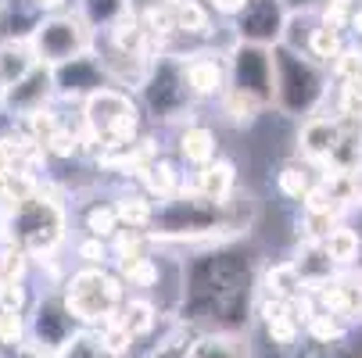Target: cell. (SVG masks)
<instances>
[{
  "instance_id": "1",
  "label": "cell",
  "mask_w": 362,
  "mask_h": 358,
  "mask_svg": "<svg viewBox=\"0 0 362 358\" xmlns=\"http://www.w3.org/2000/svg\"><path fill=\"white\" fill-rule=\"evenodd\" d=\"M255 273L237 251H216L197 258L183 283V316L204 330L237 333L251 312Z\"/></svg>"
},
{
  "instance_id": "2",
  "label": "cell",
  "mask_w": 362,
  "mask_h": 358,
  "mask_svg": "<svg viewBox=\"0 0 362 358\" xmlns=\"http://www.w3.org/2000/svg\"><path fill=\"white\" fill-rule=\"evenodd\" d=\"M327 97V68L305 58L301 50H291L284 43L273 47V105L280 115L301 119L320 108Z\"/></svg>"
},
{
  "instance_id": "3",
  "label": "cell",
  "mask_w": 362,
  "mask_h": 358,
  "mask_svg": "<svg viewBox=\"0 0 362 358\" xmlns=\"http://www.w3.org/2000/svg\"><path fill=\"white\" fill-rule=\"evenodd\" d=\"M230 86L233 93L255 100L258 108L273 105V47L240 40L230 50Z\"/></svg>"
},
{
  "instance_id": "4",
  "label": "cell",
  "mask_w": 362,
  "mask_h": 358,
  "mask_svg": "<svg viewBox=\"0 0 362 358\" xmlns=\"http://www.w3.org/2000/svg\"><path fill=\"white\" fill-rule=\"evenodd\" d=\"M65 304L76 316V323H100L115 312L119 304V280H112L100 269H83L69 280Z\"/></svg>"
},
{
  "instance_id": "5",
  "label": "cell",
  "mask_w": 362,
  "mask_h": 358,
  "mask_svg": "<svg viewBox=\"0 0 362 358\" xmlns=\"http://www.w3.org/2000/svg\"><path fill=\"white\" fill-rule=\"evenodd\" d=\"M62 229H65V219H62V208L50 201H40V197H29L22 201L15 215H11V237L25 247V251H50L58 240H62Z\"/></svg>"
},
{
  "instance_id": "6",
  "label": "cell",
  "mask_w": 362,
  "mask_h": 358,
  "mask_svg": "<svg viewBox=\"0 0 362 358\" xmlns=\"http://www.w3.org/2000/svg\"><path fill=\"white\" fill-rule=\"evenodd\" d=\"M154 226L165 237H197V233H212L223 229V201L212 197H180L154 215Z\"/></svg>"
},
{
  "instance_id": "7",
  "label": "cell",
  "mask_w": 362,
  "mask_h": 358,
  "mask_svg": "<svg viewBox=\"0 0 362 358\" xmlns=\"http://www.w3.org/2000/svg\"><path fill=\"white\" fill-rule=\"evenodd\" d=\"M90 36H86V25L79 18H69V15H54L36 25L33 32V58L43 61V65H65L72 58H79L86 50Z\"/></svg>"
},
{
  "instance_id": "8",
  "label": "cell",
  "mask_w": 362,
  "mask_h": 358,
  "mask_svg": "<svg viewBox=\"0 0 362 358\" xmlns=\"http://www.w3.org/2000/svg\"><path fill=\"white\" fill-rule=\"evenodd\" d=\"M287 8L284 0H247L237 11V36L244 43H258V47H276L284 40L287 29Z\"/></svg>"
},
{
  "instance_id": "9",
  "label": "cell",
  "mask_w": 362,
  "mask_h": 358,
  "mask_svg": "<svg viewBox=\"0 0 362 358\" xmlns=\"http://www.w3.org/2000/svg\"><path fill=\"white\" fill-rule=\"evenodd\" d=\"M133 105H129V97L115 93V90H93L90 100H86V122L100 133V136H108V140H122L133 133Z\"/></svg>"
},
{
  "instance_id": "10",
  "label": "cell",
  "mask_w": 362,
  "mask_h": 358,
  "mask_svg": "<svg viewBox=\"0 0 362 358\" xmlns=\"http://www.w3.org/2000/svg\"><path fill=\"white\" fill-rule=\"evenodd\" d=\"M76 326H79V323H76V316L69 312L65 297H50V301H43L40 309H36V316H33V323H29V333H33V340H36L40 351L58 354V351L79 333Z\"/></svg>"
},
{
  "instance_id": "11",
  "label": "cell",
  "mask_w": 362,
  "mask_h": 358,
  "mask_svg": "<svg viewBox=\"0 0 362 358\" xmlns=\"http://www.w3.org/2000/svg\"><path fill=\"white\" fill-rule=\"evenodd\" d=\"M187 97H190V86H187V76L180 65L165 61L158 72L151 76L147 83V100H151V108L158 112L162 119H173L183 105H187Z\"/></svg>"
},
{
  "instance_id": "12",
  "label": "cell",
  "mask_w": 362,
  "mask_h": 358,
  "mask_svg": "<svg viewBox=\"0 0 362 358\" xmlns=\"http://www.w3.org/2000/svg\"><path fill=\"white\" fill-rule=\"evenodd\" d=\"M337 143H341V122H337V115H334V119H327V115H308V119L301 122L298 150H301L308 162L327 165Z\"/></svg>"
},
{
  "instance_id": "13",
  "label": "cell",
  "mask_w": 362,
  "mask_h": 358,
  "mask_svg": "<svg viewBox=\"0 0 362 358\" xmlns=\"http://www.w3.org/2000/svg\"><path fill=\"white\" fill-rule=\"evenodd\" d=\"M50 83H54V72H47V68H29L18 83L4 86V90H8V108H11V112H36V108L43 105V97H47Z\"/></svg>"
},
{
  "instance_id": "14",
  "label": "cell",
  "mask_w": 362,
  "mask_h": 358,
  "mask_svg": "<svg viewBox=\"0 0 362 358\" xmlns=\"http://www.w3.org/2000/svg\"><path fill=\"white\" fill-rule=\"evenodd\" d=\"M187 358H247V344L230 330H204L187 344Z\"/></svg>"
},
{
  "instance_id": "15",
  "label": "cell",
  "mask_w": 362,
  "mask_h": 358,
  "mask_svg": "<svg viewBox=\"0 0 362 358\" xmlns=\"http://www.w3.org/2000/svg\"><path fill=\"white\" fill-rule=\"evenodd\" d=\"M320 247L327 251V258L337 265V269H358V233L351 229L348 219H341L323 240Z\"/></svg>"
},
{
  "instance_id": "16",
  "label": "cell",
  "mask_w": 362,
  "mask_h": 358,
  "mask_svg": "<svg viewBox=\"0 0 362 358\" xmlns=\"http://www.w3.org/2000/svg\"><path fill=\"white\" fill-rule=\"evenodd\" d=\"M266 294L273 301H294V297L305 294V283H301L294 262H280V265H273L266 273Z\"/></svg>"
},
{
  "instance_id": "17",
  "label": "cell",
  "mask_w": 362,
  "mask_h": 358,
  "mask_svg": "<svg viewBox=\"0 0 362 358\" xmlns=\"http://www.w3.org/2000/svg\"><path fill=\"white\" fill-rule=\"evenodd\" d=\"M29 68H33V50L29 47H22V43L0 47V83H4V86L18 83Z\"/></svg>"
},
{
  "instance_id": "18",
  "label": "cell",
  "mask_w": 362,
  "mask_h": 358,
  "mask_svg": "<svg viewBox=\"0 0 362 358\" xmlns=\"http://www.w3.org/2000/svg\"><path fill=\"white\" fill-rule=\"evenodd\" d=\"M154 316H158V312H154V304L151 301H140V297H133L129 304H126V309H122V326H126V333L129 337H144V333H151L154 330Z\"/></svg>"
},
{
  "instance_id": "19",
  "label": "cell",
  "mask_w": 362,
  "mask_h": 358,
  "mask_svg": "<svg viewBox=\"0 0 362 358\" xmlns=\"http://www.w3.org/2000/svg\"><path fill=\"white\" fill-rule=\"evenodd\" d=\"M183 158L197 162V165H209L216 158V136L209 129H187L183 133Z\"/></svg>"
},
{
  "instance_id": "20",
  "label": "cell",
  "mask_w": 362,
  "mask_h": 358,
  "mask_svg": "<svg viewBox=\"0 0 362 358\" xmlns=\"http://www.w3.org/2000/svg\"><path fill=\"white\" fill-rule=\"evenodd\" d=\"M201 186H204V197H212V201H226V197H230V190H233V165H230V162L212 165L209 172L201 176Z\"/></svg>"
},
{
  "instance_id": "21",
  "label": "cell",
  "mask_w": 362,
  "mask_h": 358,
  "mask_svg": "<svg viewBox=\"0 0 362 358\" xmlns=\"http://www.w3.org/2000/svg\"><path fill=\"white\" fill-rule=\"evenodd\" d=\"M58 358H108L105 344H100V337H90V333H76L62 351Z\"/></svg>"
},
{
  "instance_id": "22",
  "label": "cell",
  "mask_w": 362,
  "mask_h": 358,
  "mask_svg": "<svg viewBox=\"0 0 362 358\" xmlns=\"http://www.w3.org/2000/svg\"><path fill=\"white\" fill-rule=\"evenodd\" d=\"M313 186H316L313 176H308V169H301V165H287V169L280 172V190H284L287 197H294V201H301Z\"/></svg>"
},
{
  "instance_id": "23",
  "label": "cell",
  "mask_w": 362,
  "mask_h": 358,
  "mask_svg": "<svg viewBox=\"0 0 362 358\" xmlns=\"http://www.w3.org/2000/svg\"><path fill=\"white\" fill-rule=\"evenodd\" d=\"M183 76H187V86L197 90V93L219 90V68H216V65H187Z\"/></svg>"
},
{
  "instance_id": "24",
  "label": "cell",
  "mask_w": 362,
  "mask_h": 358,
  "mask_svg": "<svg viewBox=\"0 0 362 358\" xmlns=\"http://www.w3.org/2000/svg\"><path fill=\"white\" fill-rule=\"evenodd\" d=\"M126 8V0H86V15L90 22H108Z\"/></svg>"
},
{
  "instance_id": "25",
  "label": "cell",
  "mask_w": 362,
  "mask_h": 358,
  "mask_svg": "<svg viewBox=\"0 0 362 358\" xmlns=\"http://www.w3.org/2000/svg\"><path fill=\"white\" fill-rule=\"evenodd\" d=\"M180 25H183L187 32H201V29H204V15L190 4V0H183V4H180Z\"/></svg>"
},
{
  "instance_id": "26",
  "label": "cell",
  "mask_w": 362,
  "mask_h": 358,
  "mask_svg": "<svg viewBox=\"0 0 362 358\" xmlns=\"http://www.w3.org/2000/svg\"><path fill=\"white\" fill-rule=\"evenodd\" d=\"M86 226H90L93 237H105V233H112V226H115V212H93Z\"/></svg>"
},
{
  "instance_id": "27",
  "label": "cell",
  "mask_w": 362,
  "mask_h": 358,
  "mask_svg": "<svg viewBox=\"0 0 362 358\" xmlns=\"http://www.w3.org/2000/svg\"><path fill=\"white\" fill-rule=\"evenodd\" d=\"M119 215H122V219H129V222H136V226L151 219V212L144 208L140 201H126V204H119Z\"/></svg>"
},
{
  "instance_id": "28",
  "label": "cell",
  "mask_w": 362,
  "mask_h": 358,
  "mask_svg": "<svg viewBox=\"0 0 362 358\" xmlns=\"http://www.w3.org/2000/svg\"><path fill=\"white\" fill-rule=\"evenodd\" d=\"M348 222L358 233V269H362V204H351V208H348Z\"/></svg>"
},
{
  "instance_id": "29",
  "label": "cell",
  "mask_w": 362,
  "mask_h": 358,
  "mask_svg": "<svg viewBox=\"0 0 362 358\" xmlns=\"http://www.w3.org/2000/svg\"><path fill=\"white\" fill-rule=\"evenodd\" d=\"M320 4H323V0H284V8L291 15H308V11H316Z\"/></svg>"
},
{
  "instance_id": "30",
  "label": "cell",
  "mask_w": 362,
  "mask_h": 358,
  "mask_svg": "<svg viewBox=\"0 0 362 358\" xmlns=\"http://www.w3.org/2000/svg\"><path fill=\"white\" fill-rule=\"evenodd\" d=\"M151 358H187V340H173V344H165L158 354H151Z\"/></svg>"
},
{
  "instance_id": "31",
  "label": "cell",
  "mask_w": 362,
  "mask_h": 358,
  "mask_svg": "<svg viewBox=\"0 0 362 358\" xmlns=\"http://www.w3.org/2000/svg\"><path fill=\"white\" fill-rule=\"evenodd\" d=\"M209 4H212L216 11H223V15H237V11L247 4V0H209Z\"/></svg>"
},
{
  "instance_id": "32",
  "label": "cell",
  "mask_w": 362,
  "mask_h": 358,
  "mask_svg": "<svg viewBox=\"0 0 362 358\" xmlns=\"http://www.w3.org/2000/svg\"><path fill=\"white\" fill-rule=\"evenodd\" d=\"M355 176H358V193H362V165H358V172H355ZM358 204H362V201H358Z\"/></svg>"
},
{
  "instance_id": "33",
  "label": "cell",
  "mask_w": 362,
  "mask_h": 358,
  "mask_svg": "<svg viewBox=\"0 0 362 358\" xmlns=\"http://www.w3.org/2000/svg\"><path fill=\"white\" fill-rule=\"evenodd\" d=\"M169 4H183V0H169Z\"/></svg>"
}]
</instances>
